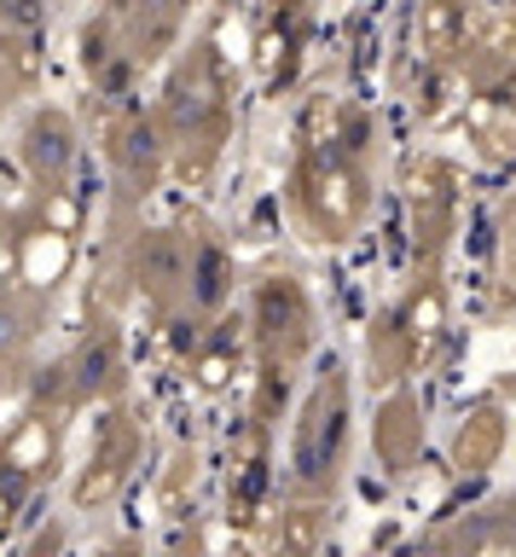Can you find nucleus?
Returning <instances> with one entry per match:
<instances>
[{"label":"nucleus","mask_w":516,"mask_h":557,"mask_svg":"<svg viewBox=\"0 0 516 557\" xmlns=\"http://www.w3.org/2000/svg\"><path fill=\"white\" fill-rule=\"evenodd\" d=\"M342 442H349V383L331 377L314 389L302 412V430H297V459H290V476H297L302 494H331L337 487V470H342Z\"/></svg>","instance_id":"f257e3e1"},{"label":"nucleus","mask_w":516,"mask_h":557,"mask_svg":"<svg viewBox=\"0 0 516 557\" xmlns=\"http://www.w3.org/2000/svg\"><path fill=\"white\" fill-rule=\"evenodd\" d=\"M76 151H81V139H76V122L64 111L47 104V111L29 116V128H24V169H29V181H36V186L59 191L76 174Z\"/></svg>","instance_id":"f03ea898"},{"label":"nucleus","mask_w":516,"mask_h":557,"mask_svg":"<svg viewBox=\"0 0 516 557\" xmlns=\"http://www.w3.org/2000/svg\"><path fill=\"white\" fill-rule=\"evenodd\" d=\"M186 261H192V244H186L180 233L146 226V233L134 238V250H128V273L151 302H168V296L186 290Z\"/></svg>","instance_id":"7ed1b4c3"},{"label":"nucleus","mask_w":516,"mask_h":557,"mask_svg":"<svg viewBox=\"0 0 516 557\" xmlns=\"http://www.w3.org/2000/svg\"><path fill=\"white\" fill-rule=\"evenodd\" d=\"M163 163H168V134L158 116H128L123 128H116V169H123L128 191L140 198V191H151L163 181Z\"/></svg>","instance_id":"20e7f679"},{"label":"nucleus","mask_w":516,"mask_h":557,"mask_svg":"<svg viewBox=\"0 0 516 557\" xmlns=\"http://www.w3.org/2000/svg\"><path fill=\"white\" fill-rule=\"evenodd\" d=\"M232 290V256L221 238H192V261H186V296L198 313H215Z\"/></svg>","instance_id":"39448f33"},{"label":"nucleus","mask_w":516,"mask_h":557,"mask_svg":"<svg viewBox=\"0 0 516 557\" xmlns=\"http://www.w3.org/2000/svg\"><path fill=\"white\" fill-rule=\"evenodd\" d=\"M215 87L210 82H192V70L168 87V111H163V134L168 139H198L203 128H215Z\"/></svg>","instance_id":"423d86ee"},{"label":"nucleus","mask_w":516,"mask_h":557,"mask_svg":"<svg viewBox=\"0 0 516 557\" xmlns=\"http://www.w3.org/2000/svg\"><path fill=\"white\" fill-rule=\"evenodd\" d=\"M116 372H123L116 331H93V337L76 348V360H71V389H76V400H93L99 389H111Z\"/></svg>","instance_id":"0eeeda50"},{"label":"nucleus","mask_w":516,"mask_h":557,"mask_svg":"<svg viewBox=\"0 0 516 557\" xmlns=\"http://www.w3.org/2000/svg\"><path fill=\"white\" fill-rule=\"evenodd\" d=\"M186 0H134V17H140V35H134V59H158V52L175 41Z\"/></svg>","instance_id":"6e6552de"},{"label":"nucleus","mask_w":516,"mask_h":557,"mask_svg":"<svg viewBox=\"0 0 516 557\" xmlns=\"http://www.w3.org/2000/svg\"><path fill=\"white\" fill-rule=\"evenodd\" d=\"M24 337H29V313H24L18 302H0V360L18 355Z\"/></svg>","instance_id":"1a4fd4ad"},{"label":"nucleus","mask_w":516,"mask_h":557,"mask_svg":"<svg viewBox=\"0 0 516 557\" xmlns=\"http://www.w3.org/2000/svg\"><path fill=\"white\" fill-rule=\"evenodd\" d=\"M41 17H47L41 0H0V24L7 29H36Z\"/></svg>","instance_id":"9d476101"}]
</instances>
